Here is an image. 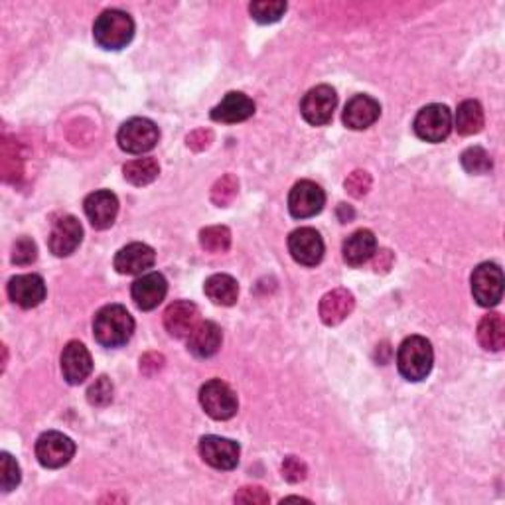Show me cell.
Wrapping results in <instances>:
<instances>
[{
  "mask_svg": "<svg viewBox=\"0 0 505 505\" xmlns=\"http://www.w3.org/2000/svg\"><path fill=\"white\" fill-rule=\"evenodd\" d=\"M135 320L121 304H107L93 318V336L103 348H121L133 338Z\"/></svg>",
  "mask_w": 505,
  "mask_h": 505,
  "instance_id": "cell-1",
  "label": "cell"
},
{
  "mask_svg": "<svg viewBox=\"0 0 505 505\" xmlns=\"http://www.w3.org/2000/svg\"><path fill=\"white\" fill-rule=\"evenodd\" d=\"M434 363V351L427 338L410 336L399 346L397 368L409 381H422L429 378Z\"/></svg>",
  "mask_w": 505,
  "mask_h": 505,
  "instance_id": "cell-2",
  "label": "cell"
},
{
  "mask_svg": "<svg viewBox=\"0 0 505 505\" xmlns=\"http://www.w3.org/2000/svg\"><path fill=\"white\" fill-rule=\"evenodd\" d=\"M135 36V22L123 10H105L93 26V38L103 50H121Z\"/></svg>",
  "mask_w": 505,
  "mask_h": 505,
  "instance_id": "cell-3",
  "label": "cell"
},
{
  "mask_svg": "<svg viewBox=\"0 0 505 505\" xmlns=\"http://www.w3.org/2000/svg\"><path fill=\"white\" fill-rule=\"evenodd\" d=\"M158 138V126L150 119H145V116H135V119L126 121L119 128V135H116L119 146L128 155H145V152L157 146Z\"/></svg>",
  "mask_w": 505,
  "mask_h": 505,
  "instance_id": "cell-4",
  "label": "cell"
},
{
  "mask_svg": "<svg viewBox=\"0 0 505 505\" xmlns=\"http://www.w3.org/2000/svg\"><path fill=\"white\" fill-rule=\"evenodd\" d=\"M199 403H202L206 415L216 420H227L235 417L239 409L237 395L221 379H211L199 389Z\"/></svg>",
  "mask_w": 505,
  "mask_h": 505,
  "instance_id": "cell-5",
  "label": "cell"
},
{
  "mask_svg": "<svg viewBox=\"0 0 505 505\" xmlns=\"http://www.w3.org/2000/svg\"><path fill=\"white\" fill-rule=\"evenodd\" d=\"M415 133L427 143H442L452 131V113L446 105H427L415 119Z\"/></svg>",
  "mask_w": 505,
  "mask_h": 505,
  "instance_id": "cell-6",
  "label": "cell"
},
{
  "mask_svg": "<svg viewBox=\"0 0 505 505\" xmlns=\"http://www.w3.org/2000/svg\"><path fill=\"white\" fill-rule=\"evenodd\" d=\"M472 295L480 307L491 308L503 295V273L496 263H481L472 273Z\"/></svg>",
  "mask_w": 505,
  "mask_h": 505,
  "instance_id": "cell-7",
  "label": "cell"
},
{
  "mask_svg": "<svg viewBox=\"0 0 505 505\" xmlns=\"http://www.w3.org/2000/svg\"><path fill=\"white\" fill-rule=\"evenodd\" d=\"M76 454V442L66 437L64 432L50 430L44 432L36 442V458L44 468H62L69 464Z\"/></svg>",
  "mask_w": 505,
  "mask_h": 505,
  "instance_id": "cell-8",
  "label": "cell"
},
{
  "mask_svg": "<svg viewBox=\"0 0 505 505\" xmlns=\"http://www.w3.org/2000/svg\"><path fill=\"white\" fill-rule=\"evenodd\" d=\"M338 105V96L330 86H318L310 89L300 103L304 121L314 126H324L332 121Z\"/></svg>",
  "mask_w": 505,
  "mask_h": 505,
  "instance_id": "cell-9",
  "label": "cell"
},
{
  "mask_svg": "<svg viewBox=\"0 0 505 505\" xmlns=\"http://www.w3.org/2000/svg\"><path fill=\"white\" fill-rule=\"evenodd\" d=\"M326 204V194L318 184L310 180H302L290 190L288 196V209L292 217L308 219L316 214H320Z\"/></svg>",
  "mask_w": 505,
  "mask_h": 505,
  "instance_id": "cell-10",
  "label": "cell"
},
{
  "mask_svg": "<svg viewBox=\"0 0 505 505\" xmlns=\"http://www.w3.org/2000/svg\"><path fill=\"white\" fill-rule=\"evenodd\" d=\"M288 251L297 263L304 267H316L324 257V241L316 229L300 227L290 233Z\"/></svg>",
  "mask_w": 505,
  "mask_h": 505,
  "instance_id": "cell-11",
  "label": "cell"
},
{
  "mask_svg": "<svg viewBox=\"0 0 505 505\" xmlns=\"http://www.w3.org/2000/svg\"><path fill=\"white\" fill-rule=\"evenodd\" d=\"M239 444L221 437H204L199 440V456L216 470H233L239 464Z\"/></svg>",
  "mask_w": 505,
  "mask_h": 505,
  "instance_id": "cell-12",
  "label": "cell"
},
{
  "mask_svg": "<svg viewBox=\"0 0 505 505\" xmlns=\"http://www.w3.org/2000/svg\"><path fill=\"white\" fill-rule=\"evenodd\" d=\"M81 239H84V227H81L79 219L74 216H64L54 223L48 245L56 257H67L81 245Z\"/></svg>",
  "mask_w": 505,
  "mask_h": 505,
  "instance_id": "cell-13",
  "label": "cell"
},
{
  "mask_svg": "<svg viewBox=\"0 0 505 505\" xmlns=\"http://www.w3.org/2000/svg\"><path fill=\"white\" fill-rule=\"evenodd\" d=\"M84 209L93 227L109 229L119 214V199L109 190H97L86 197Z\"/></svg>",
  "mask_w": 505,
  "mask_h": 505,
  "instance_id": "cell-14",
  "label": "cell"
},
{
  "mask_svg": "<svg viewBox=\"0 0 505 505\" xmlns=\"http://www.w3.org/2000/svg\"><path fill=\"white\" fill-rule=\"evenodd\" d=\"M93 371L89 349L81 342H69L62 351V373L69 385L84 383Z\"/></svg>",
  "mask_w": 505,
  "mask_h": 505,
  "instance_id": "cell-15",
  "label": "cell"
},
{
  "mask_svg": "<svg viewBox=\"0 0 505 505\" xmlns=\"http://www.w3.org/2000/svg\"><path fill=\"white\" fill-rule=\"evenodd\" d=\"M168 283L160 273H146L140 278H136L131 288V295L136 307L140 310H155L158 304L167 298Z\"/></svg>",
  "mask_w": 505,
  "mask_h": 505,
  "instance_id": "cell-16",
  "label": "cell"
},
{
  "mask_svg": "<svg viewBox=\"0 0 505 505\" xmlns=\"http://www.w3.org/2000/svg\"><path fill=\"white\" fill-rule=\"evenodd\" d=\"M8 297L20 308H36L45 298V283L40 275H18L10 278Z\"/></svg>",
  "mask_w": 505,
  "mask_h": 505,
  "instance_id": "cell-17",
  "label": "cell"
},
{
  "mask_svg": "<svg viewBox=\"0 0 505 505\" xmlns=\"http://www.w3.org/2000/svg\"><path fill=\"white\" fill-rule=\"evenodd\" d=\"M157 253L146 243H131L115 257V268L121 275H143L155 265Z\"/></svg>",
  "mask_w": 505,
  "mask_h": 505,
  "instance_id": "cell-18",
  "label": "cell"
},
{
  "mask_svg": "<svg viewBox=\"0 0 505 505\" xmlns=\"http://www.w3.org/2000/svg\"><path fill=\"white\" fill-rule=\"evenodd\" d=\"M199 324V310L190 300H178L170 304L164 312V328L174 338H187Z\"/></svg>",
  "mask_w": 505,
  "mask_h": 505,
  "instance_id": "cell-19",
  "label": "cell"
},
{
  "mask_svg": "<svg viewBox=\"0 0 505 505\" xmlns=\"http://www.w3.org/2000/svg\"><path fill=\"white\" fill-rule=\"evenodd\" d=\"M381 115V105L369 96L351 97L344 109V125L351 131H363L369 128Z\"/></svg>",
  "mask_w": 505,
  "mask_h": 505,
  "instance_id": "cell-20",
  "label": "cell"
},
{
  "mask_svg": "<svg viewBox=\"0 0 505 505\" xmlns=\"http://www.w3.org/2000/svg\"><path fill=\"white\" fill-rule=\"evenodd\" d=\"M255 113V103L253 99H249L245 93L239 91H231L227 93L223 101L214 107L211 111V119L216 123H226V125H233V123H243L253 116Z\"/></svg>",
  "mask_w": 505,
  "mask_h": 505,
  "instance_id": "cell-21",
  "label": "cell"
},
{
  "mask_svg": "<svg viewBox=\"0 0 505 505\" xmlns=\"http://www.w3.org/2000/svg\"><path fill=\"white\" fill-rule=\"evenodd\" d=\"M356 308V298L346 288H336L320 300V318L326 326L342 324Z\"/></svg>",
  "mask_w": 505,
  "mask_h": 505,
  "instance_id": "cell-22",
  "label": "cell"
},
{
  "mask_svg": "<svg viewBox=\"0 0 505 505\" xmlns=\"http://www.w3.org/2000/svg\"><path fill=\"white\" fill-rule=\"evenodd\" d=\"M221 328L216 322H199L192 334L187 336V349H190L192 356L206 359L217 354L221 348Z\"/></svg>",
  "mask_w": 505,
  "mask_h": 505,
  "instance_id": "cell-23",
  "label": "cell"
},
{
  "mask_svg": "<svg viewBox=\"0 0 505 505\" xmlns=\"http://www.w3.org/2000/svg\"><path fill=\"white\" fill-rule=\"evenodd\" d=\"M375 251H378V239L369 229H359L351 233L344 243V261L349 267H361L373 259Z\"/></svg>",
  "mask_w": 505,
  "mask_h": 505,
  "instance_id": "cell-24",
  "label": "cell"
},
{
  "mask_svg": "<svg viewBox=\"0 0 505 505\" xmlns=\"http://www.w3.org/2000/svg\"><path fill=\"white\" fill-rule=\"evenodd\" d=\"M204 290H206V297L214 304H219V307H233L239 297L237 280L229 275L209 277L206 280Z\"/></svg>",
  "mask_w": 505,
  "mask_h": 505,
  "instance_id": "cell-25",
  "label": "cell"
},
{
  "mask_svg": "<svg viewBox=\"0 0 505 505\" xmlns=\"http://www.w3.org/2000/svg\"><path fill=\"white\" fill-rule=\"evenodd\" d=\"M478 342L488 351H500L505 346V322L500 314H488L478 324Z\"/></svg>",
  "mask_w": 505,
  "mask_h": 505,
  "instance_id": "cell-26",
  "label": "cell"
},
{
  "mask_svg": "<svg viewBox=\"0 0 505 505\" xmlns=\"http://www.w3.org/2000/svg\"><path fill=\"white\" fill-rule=\"evenodd\" d=\"M484 126V109L474 99H468L460 103V107L456 111V131L462 136L476 135Z\"/></svg>",
  "mask_w": 505,
  "mask_h": 505,
  "instance_id": "cell-27",
  "label": "cell"
},
{
  "mask_svg": "<svg viewBox=\"0 0 505 505\" xmlns=\"http://www.w3.org/2000/svg\"><path fill=\"white\" fill-rule=\"evenodd\" d=\"M125 180L133 186H148L160 174V167L155 158H136L125 164Z\"/></svg>",
  "mask_w": 505,
  "mask_h": 505,
  "instance_id": "cell-28",
  "label": "cell"
},
{
  "mask_svg": "<svg viewBox=\"0 0 505 505\" xmlns=\"http://www.w3.org/2000/svg\"><path fill=\"white\" fill-rule=\"evenodd\" d=\"M199 245L207 253H226L231 247V231L223 226H211L199 233Z\"/></svg>",
  "mask_w": 505,
  "mask_h": 505,
  "instance_id": "cell-29",
  "label": "cell"
},
{
  "mask_svg": "<svg viewBox=\"0 0 505 505\" xmlns=\"http://www.w3.org/2000/svg\"><path fill=\"white\" fill-rule=\"evenodd\" d=\"M251 16L259 22V25H273V22H278L280 18L285 16L287 13V3L283 0H271V3H253L249 6Z\"/></svg>",
  "mask_w": 505,
  "mask_h": 505,
  "instance_id": "cell-30",
  "label": "cell"
},
{
  "mask_svg": "<svg viewBox=\"0 0 505 505\" xmlns=\"http://www.w3.org/2000/svg\"><path fill=\"white\" fill-rule=\"evenodd\" d=\"M462 167L470 174H486L491 170V158L481 146H470L462 152Z\"/></svg>",
  "mask_w": 505,
  "mask_h": 505,
  "instance_id": "cell-31",
  "label": "cell"
},
{
  "mask_svg": "<svg viewBox=\"0 0 505 505\" xmlns=\"http://www.w3.org/2000/svg\"><path fill=\"white\" fill-rule=\"evenodd\" d=\"M239 182L233 174H226L221 180L216 182L214 190H211V202L219 207H226L233 202V197L237 196Z\"/></svg>",
  "mask_w": 505,
  "mask_h": 505,
  "instance_id": "cell-32",
  "label": "cell"
},
{
  "mask_svg": "<svg viewBox=\"0 0 505 505\" xmlns=\"http://www.w3.org/2000/svg\"><path fill=\"white\" fill-rule=\"evenodd\" d=\"M20 466L8 452L0 454V488L3 491H13L20 484Z\"/></svg>",
  "mask_w": 505,
  "mask_h": 505,
  "instance_id": "cell-33",
  "label": "cell"
},
{
  "mask_svg": "<svg viewBox=\"0 0 505 505\" xmlns=\"http://www.w3.org/2000/svg\"><path fill=\"white\" fill-rule=\"evenodd\" d=\"M87 399H89L91 405L107 407L113 401V383H111V379L105 378V375H101V378L89 387Z\"/></svg>",
  "mask_w": 505,
  "mask_h": 505,
  "instance_id": "cell-34",
  "label": "cell"
},
{
  "mask_svg": "<svg viewBox=\"0 0 505 505\" xmlns=\"http://www.w3.org/2000/svg\"><path fill=\"white\" fill-rule=\"evenodd\" d=\"M38 259V247L30 237H20L13 247V263L18 267L32 265Z\"/></svg>",
  "mask_w": 505,
  "mask_h": 505,
  "instance_id": "cell-35",
  "label": "cell"
},
{
  "mask_svg": "<svg viewBox=\"0 0 505 505\" xmlns=\"http://www.w3.org/2000/svg\"><path fill=\"white\" fill-rule=\"evenodd\" d=\"M371 187V176L363 170H356L348 176L346 180V190L349 196L354 197H363Z\"/></svg>",
  "mask_w": 505,
  "mask_h": 505,
  "instance_id": "cell-36",
  "label": "cell"
},
{
  "mask_svg": "<svg viewBox=\"0 0 505 505\" xmlns=\"http://www.w3.org/2000/svg\"><path fill=\"white\" fill-rule=\"evenodd\" d=\"M283 476L288 481H292V484H297V481H302L307 478V464H304L297 456H288L283 462Z\"/></svg>",
  "mask_w": 505,
  "mask_h": 505,
  "instance_id": "cell-37",
  "label": "cell"
},
{
  "mask_svg": "<svg viewBox=\"0 0 505 505\" xmlns=\"http://www.w3.org/2000/svg\"><path fill=\"white\" fill-rule=\"evenodd\" d=\"M235 501L237 503H253V505H263L268 503V493L259 488V486H253V488H243L237 496H235Z\"/></svg>",
  "mask_w": 505,
  "mask_h": 505,
  "instance_id": "cell-38",
  "label": "cell"
},
{
  "mask_svg": "<svg viewBox=\"0 0 505 505\" xmlns=\"http://www.w3.org/2000/svg\"><path fill=\"white\" fill-rule=\"evenodd\" d=\"M209 143H211V133L206 131V128H199V131L187 136V146L192 150H204L209 146Z\"/></svg>",
  "mask_w": 505,
  "mask_h": 505,
  "instance_id": "cell-39",
  "label": "cell"
},
{
  "mask_svg": "<svg viewBox=\"0 0 505 505\" xmlns=\"http://www.w3.org/2000/svg\"><path fill=\"white\" fill-rule=\"evenodd\" d=\"M162 366H164V358L158 356V354H148V356L140 359V369H143L148 375L160 371Z\"/></svg>",
  "mask_w": 505,
  "mask_h": 505,
  "instance_id": "cell-40",
  "label": "cell"
}]
</instances>
